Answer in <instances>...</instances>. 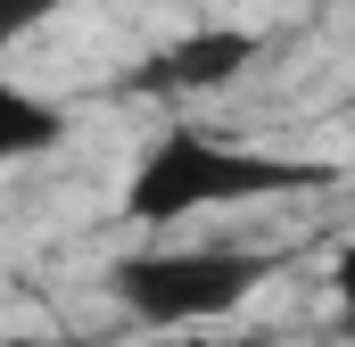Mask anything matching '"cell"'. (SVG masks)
Segmentation results:
<instances>
[{
	"mask_svg": "<svg viewBox=\"0 0 355 347\" xmlns=\"http://www.w3.org/2000/svg\"><path fill=\"white\" fill-rule=\"evenodd\" d=\"M331 298H339V331L355 339V240L339 248V264H331Z\"/></svg>",
	"mask_w": 355,
	"mask_h": 347,
	"instance_id": "obj_6",
	"label": "cell"
},
{
	"mask_svg": "<svg viewBox=\"0 0 355 347\" xmlns=\"http://www.w3.org/2000/svg\"><path fill=\"white\" fill-rule=\"evenodd\" d=\"M67 347H107V339H67ZM166 347H232V339H166Z\"/></svg>",
	"mask_w": 355,
	"mask_h": 347,
	"instance_id": "obj_7",
	"label": "cell"
},
{
	"mask_svg": "<svg viewBox=\"0 0 355 347\" xmlns=\"http://www.w3.org/2000/svg\"><path fill=\"white\" fill-rule=\"evenodd\" d=\"M75 0H0V50L8 42H25V33H42L50 17H67Z\"/></svg>",
	"mask_w": 355,
	"mask_h": 347,
	"instance_id": "obj_5",
	"label": "cell"
},
{
	"mask_svg": "<svg viewBox=\"0 0 355 347\" xmlns=\"http://www.w3.org/2000/svg\"><path fill=\"white\" fill-rule=\"evenodd\" d=\"M257 33L248 25H198V33H182L174 50H157L149 67H141V91H174V99H207V91L240 83L248 67H257Z\"/></svg>",
	"mask_w": 355,
	"mask_h": 347,
	"instance_id": "obj_3",
	"label": "cell"
},
{
	"mask_svg": "<svg viewBox=\"0 0 355 347\" xmlns=\"http://www.w3.org/2000/svg\"><path fill=\"white\" fill-rule=\"evenodd\" d=\"M58 141H67V108L58 99H42L25 83H0V166H25V158H42Z\"/></svg>",
	"mask_w": 355,
	"mask_h": 347,
	"instance_id": "obj_4",
	"label": "cell"
},
{
	"mask_svg": "<svg viewBox=\"0 0 355 347\" xmlns=\"http://www.w3.org/2000/svg\"><path fill=\"white\" fill-rule=\"evenodd\" d=\"M272 281V257L257 248H141L107 273V289L157 323V331H198V323H223L240 314L257 289Z\"/></svg>",
	"mask_w": 355,
	"mask_h": 347,
	"instance_id": "obj_2",
	"label": "cell"
},
{
	"mask_svg": "<svg viewBox=\"0 0 355 347\" xmlns=\"http://www.w3.org/2000/svg\"><path fill=\"white\" fill-rule=\"evenodd\" d=\"M331 166H306V158H265V149H240V141H215L198 124H174L141 149V166L124 182V215L141 232H166L190 223L207 207H248V198H281V190H322Z\"/></svg>",
	"mask_w": 355,
	"mask_h": 347,
	"instance_id": "obj_1",
	"label": "cell"
}]
</instances>
